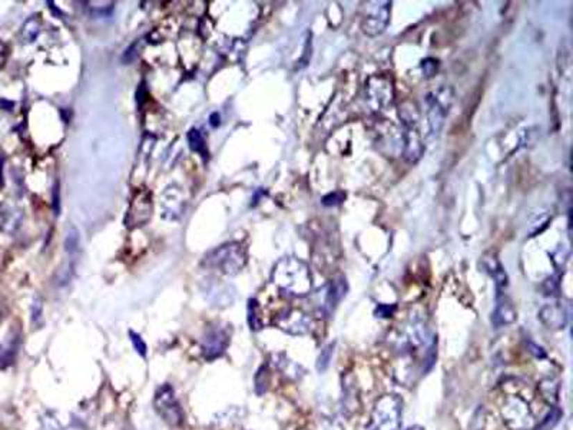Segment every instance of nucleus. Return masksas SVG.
Segmentation results:
<instances>
[{"instance_id": "5701e85b", "label": "nucleus", "mask_w": 573, "mask_h": 430, "mask_svg": "<svg viewBox=\"0 0 573 430\" xmlns=\"http://www.w3.org/2000/svg\"><path fill=\"white\" fill-rule=\"evenodd\" d=\"M188 142H190V148L194 152H198L199 155H206V145L198 129H191L188 132Z\"/></svg>"}, {"instance_id": "9d476101", "label": "nucleus", "mask_w": 573, "mask_h": 430, "mask_svg": "<svg viewBox=\"0 0 573 430\" xmlns=\"http://www.w3.org/2000/svg\"><path fill=\"white\" fill-rule=\"evenodd\" d=\"M152 210H153V204H152L151 192L148 190L136 191L131 201V206H129V210L125 218L126 227L128 229L142 227L144 224H147L151 220Z\"/></svg>"}, {"instance_id": "2eb2a0df", "label": "nucleus", "mask_w": 573, "mask_h": 430, "mask_svg": "<svg viewBox=\"0 0 573 430\" xmlns=\"http://www.w3.org/2000/svg\"><path fill=\"white\" fill-rule=\"evenodd\" d=\"M481 267H483L486 273L493 279L497 292H504V290H506L509 284V279H508L506 271H504V267L497 258V254L493 251L486 253L483 257H481Z\"/></svg>"}, {"instance_id": "a211bd4d", "label": "nucleus", "mask_w": 573, "mask_h": 430, "mask_svg": "<svg viewBox=\"0 0 573 430\" xmlns=\"http://www.w3.org/2000/svg\"><path fill=\"white\" fill-rule=\"evenodd\" d=\"M17 349H19V336L17 334L9 336L6 340L2 345H0V370L6 369L8 366H10L13 363L16 353H17Z\"/></svg>"}, {"instance_id": "1a4fd4ad", "label": "nucleus", "mask_w": 573, "mask_h": 430, "mask_svg": "<svg viewBox=\"0 0 573 430\" xmlns=\"http://www.w3.org/2000/svg\"><path fill=\"white\" fill-rule=\"evenodd\" d=\"M155 411L168 424L178 426L182 423V411L169 384L160 386L155 395Z\"/></svg>"}, {"instance_id": "2f4dec72", "label": "nucleus", "mask_w": 573, "mask_h": 430, "mask_svg": "<svg viewBox=\"0 0 573 430\" xmlns=\"http://www.w3.org/2000/svg\"><path fill=\"white\" fill-rule=\"evenodd\" d=\"M346 198V195H344L342 192H331V194H329V195H326L324 198H323V204L324 206H327V207H331V206H338V204Z\"/></svg>"}, {"instance_id": "7ed1b4c3", "label": "nucleus", "mask_w": 573, "mask_h": 430, "mask_svg": "<svg viewBox=\"0 0 573 430\" xmlns=\"http://www.w3.org/2000/svg\"><path fill=\"white\" fill-rule=\"evenodd\" d=\"M247 261L248 256L241 244L226 242L206 254L201 265L225 276H235L245 267Z\"/></svg>"}, {"instance_id": "6ab92c4d", "label": "nucleus", "mask_w": 573, "mask_h": 430, "mask_svg": "<svg viewBox=\"0 0 573 430\" xmlns=\"http://www.w3.org/2000/svg\"><path fill=\"white\" fill-rule=\"evenodd\" d=\"M538 389L540 392L542 399L549 403V404H555L558 400V393H559V384L555 379H543L539 384H538Z\"/></svg>"}, {"instance_id": "423d86ee", "label": "nucleus", "mask_w": 573, "mask_h": 430, "mask_svg": "<svg viewBox=\"0 0 573 430\" xmlns=\"http://www.w3.org/2000/svg\"><path fill=\"white\" fill-rule=\"evenodd\" d=\"M403 402L397 395L381 396L372 413V429L373 430H399L401 424Z\"/></svg>"}, {"instance_id": "4be33fe9", "label": "nucleus", "mask_w": 573, "mask_h": 430, "mask_svg": "<svg viewBox=\"0 0 573 430\" xmlns=\"http://www.w3.org/2000/svg\"><path fill=\"white\" fill-rule=\"evenodd\" d=\"M40 28H42V20L38 16L31 17L22 28V39L26 43L33 42L39 36Z\"/></svg>"}, {"instance_id": "c85d7f7f", "label": "nucleus", "mask_w": 573, "mask_h": 430, "mask_svg": "<svg viewBox=\"0 0 573 430\" xmlns=\"http://www.w3.org/2000/svg\"><path fill=\"white\" fill-rule=\"evenodd\" d=\"M315 430H344V429H342V426H341L337 420H334V419L321 417V419L317 422Z\"/></svg>"}, {"instance_id": "bb28decb", "label": "nucleus", "mask_w": 573, "mask_h": 430, "mask_svg": "<svg viewBox=\"0 0 573 430\" xmlns=\"http://www.w3.org/2000/svg\"><path fill=\"white\" fill-rule=\"evenodd\" d=\"M248 323L251 326L252 330H260L261 329V322L257 317V301L256 300H249L248 304Z\"/></svg>"}, {"instance_id": "ddd939ff", "label": "nucleus", "mask_w": 573, "mask_h": 430, "mask_svg": "<svg viewBox=\"0 0 573 430\" xmlns=\"http://www.w3.org/2000/svg\"><path fill=\"white\" fill-rule=\"evenodd\" d=\"M516 319H517V313H516V308L512 300L504 292H497V303L492 314L493 326L496 329L503 327V326H509L515 323Z\"/></svg>"}, {"instance_id": "20e7f679", "label": "nucleus", "mask_w": 573, "mask_h": 430, "mask_svg": "<svg viewBox=\"0 0 573 430\" xmlns=\"http://www.w3.org/2000/svg\"><path fill=\"white\" fill-rule=\"evenodd\" d=\"M500 415L503 423L510 430H535L536 419L527 403L522 396L509 395L503 399Z\"/></svg>"}, {"instance_id": "c9c22d12", "label": "nucleus", "mask_w": 573, "mask_h": 430, "mask_svg": "<svg viewBox=\"0 0 573 430\" xmlns=\"http://www.w3.org/2000/svg\"><path fill=\"white\" fill-rule=\"evenodd\" d=\"M6 311H8V308H6V306H5V303L0 300V320L3 319L5 317V314H6Z\"/></svg>"}, {"instance_id": "dca6fc26", "label": "nucleus", "mask_w": 573, "mask_h": 430, "mask_svg": "<svg viewBox=\"0 0 573 430\" xmlns=\"http://www.w3.org/2000/svg\"><path fill=\"white\" fill-rule=\"evenodd\" d=\"M347 291V283L342 277L333 280L326 288H324V299L323 303H319V307L323 311H333L334 307L340 303V300L346 296Z\"/></svg>"}, {"instance_id": "cd10ccee", "label": "nucleus", "mask_w": 573, "mask_h": 430, "mask_svg": "<svg viewBox=\"0 0 573 430\" xmlns=\"http://www.w3.org/2000/svg\"><path fill=\"white\" fill-rule=\"evenodd\" d=\"M129 337H131V343H132L133 349L136 350V353L141 354L142 357H145L147 356V345L141 338V336L133 333V331H129Z\"/></svg>"}, {"instance_id": "f704fd0d", "label": "nucleus", "mask_w": 573, "mask_h": 430, "mask_svg": "<svg viewBox=\"0 0 573 430\" xmlns=\"http://www.w3.org/2000/svg\"><path fill=\"white\" fill-rule=\"evenodd\" d=\"M3 185V156L0 154V187Z\"/></svg>"}, {"instance_id": "c756f323", "label": "nucleus", "mask_w": 573, "mask_h": 430, "mask_svg": "<svg viewBox=\"0 0 573 430\" xmlns=\"http://www.w3.org/2000/svg\"><path fill=\"white\" fill-rule=\"evenodd\" d=\"M438 67H439V62L433 58H427L422 62V69L426 78H431L433 75H435V72H438Z\"/></svg>"}, {"instance_id": "f03ea898", "label": "nucleus", "mask_w": 573, "mask_h": 430, "mask_svg": "<svg viewBox=\"0 0 573 430\" xmlns=\"http://www.w3.org/2000/svg\"><path fill=\"white\" fill-rule=\"evenodd\" d=\"M399 117L403 126V158L410 164H416L426 149L419 128V109L415 104L404 102L399 109Z\"/></svg>"}, {"instance_id": "72a5a7b5", "label": "nucleus", "mask_w": 573, "mask_h": 430, "mask_svg": "<svg viewBox=\"0 0 573 430\" xmlns=\"http://www.w3.org/2000/svg\"><path fill=\"white\" fill-rule=\"evenodd\" d=\"M5 59H6V47L2 42H0V67L3 66Z\"/></svg>"}, {"instance_id": "b1692460", "label": "nucleus", "mask_w": 573, "mask_h": 430, "mask_svg": "<svg viewBox=\"0 0 573 430\" xmlns=\"http://www.w3.org/2000/svg\"><path fill=\"white\" fill-rule=\"evenodd\" d=\"M333 353H334V346H333V345H329V346H326L323 350H321V353H319L318 358H317V370H318V372L323 373V372L327 370V367H329L330 363H331Z\"/></svg>"}, {"instance_id": "f257e3e1", "label": "nucleus", "mask_w": 573, "mask_h": 430, "mask_svg": "<svg viewBox=\"0 0 573 430\" xmlns=\"http://www.w3.org/2000/svg\"><path fill=\"white\" fill-rule=\"evenodd\" d=\"M271 281L290 297H306L313 288V276L308 265L295 257H284L275 264Z\"/></svg>"}, {"instance_id": "393cba45", "label": "nucleus", "mask_w": 573, "mask_h": 430, "mask_svg": "<svg viewBox=\"0 0 573 430\" xmlns=\"http://www.w3.org/2000/svg\"><path fill=\"white\" fill-rule=\"evenodd\" d=\"M40 430H63L60 422L51 412H44L40 416Z\"/></svg>"}, {"instance_id": "a878e982", "label": "nucleus", "mask_w": 573, "mask_h": 430, "mask_svg": "<svg viewBox=\"0 0 573 430\" xmlns=\"http://www.w3.org/2000/svg\"><path fill=\"white\" fill-rule=\"evenodd\" d=\"M79 248V234L75 229H71L65 237V250L67 254H75Z\"/></svg>"}, {"instance_id": "e433bc0d", "label": "nucleus", "mask_w": 573, "mask_h": 430, "mask_svg": "<svg viewBox=\"0 0 573 430\" xmlns=\"http://www.w3.org/2000/svg\"><path fill=\"white\" fill-rule=\"evenodd\" d=\"M211 125H213V126H218V125H219V115H218V114L211 115Z\"/></svg>"}, {"instance_id": "7c9ffc66", "label": "nucleus", "mask_w": 573, "mask_h": 430, "mask_svg": "<svg viewBox=\"0 0 573 430\" xmlns=\"http://www.w3.org/2000/svg\"><path fill=\"white\" fill-rule=\"evenodd\" d=\"M31 313H32V322L35 326H39L42 323V315H43V307L42 301L39 299H35L32 306H31Z\"/></svg>"}, {"instance_id": "aec40b11", "label": "nucleus", "mask_w": 573, "mask_h": 430, "mask_svg": "<svg viewBox=\"0 0 573 430\" xmlns=\"http://www.w3.org/2000/svg\"><path fill=\"white\" fill-rule=\"evenodd\" d=\"M275 365L277 367L288 377L291 379H298L303 374V369L298 366L294 361H291L288 357H285L284 354H277L275 356Z\"/></svg>"}, {"instance_id": "412c9836", "label": "nucleus", "mask_w": 573, "mask_h": 430, "mask_svg": "<svg viewBox=\"0 0 573 430\" xmlns=\"http://www.w3.org/2000/svg\"><path fill=\"white\" fill-rule=\"evenodd\" d=\"M19 213L9 208V207H0V229L5 231H12L19 225Z\"/></svg>"}, {"instance_id": "9b49d317", "label": "nucleus", "mask_w": 573, "mask_h": 430, "mask_svg": "<svg viewBox=\"0 0 573 430\" xmlns=\"http://www.w3.org/2000/svg\"><path fill=\"white\" fill-rule=\"evenodd\" d=\"M274 324L291 336H304L311 330L313 323L308 314L301 310L291 308L280 313L274 320Z\"/></svg>"}, {"instance_id": "f3484780", "label": "nucleus", "mask_w": 573, "mask_h": 430, "mask_svg": "<svg viewBox=\"0 0 573 430\" xmlns=\"http://www.w3.org/2000/svg\"><path fill=\"white\" fill-rule=\"evenodd\" d=\"M206 299L210 300L213 306L217 307H225L229 306L234 300V290L228 286H218V284H211L208 288L205 290Z\"/></svg>"}, {"instance_id": "4468645a", "label": "nucleus", "mask_w": 573, "mask_h": 430, "mask_svg": "<svg viewBox=\"0 0 573 430\" xmlns=\"http://www.w3.org/2000/svg\"><path fill=\"white\" fill-rule=\"evenodd\" d=\"M539 319L550 330H562L567 323V310L562 303L546 304L539 311Z\"/></svg>"}, {"instance_id": "0eeeda50", "label": "nucleus", "mask_w": 573, "mask_h": 430, "mask_svg": "<svg viewBox=\"0 0 573 430\" xmlns=\"http://www.w3.org/2000/svg\"><path fill=\"white\" fill-rule=\"evenodd\" d=\"M365 102L373 112L387 110L395 102V83L385 75H373L364 86Z\"/></svg>"}, {"instance_id": "f8f14e48", "label": "nucleus", "mask_w": 573, "mask_h": 430, "mask_svg": "<svg viewBox=\"0 0 573 430\" xmlns=\"http://www.w3.org/2000/svg\"><path fill=\"white\" fill-rule=\"evenodd\" d=\"M228 333L221 327H211L206 330L202 338V354L205 358L213 360L219 357L228 346Z\"/></svg>"}, {"instance_id": "6e6552de", "label": "nucleus", "mask_w": 573, "mask_h": 430, "mask_svg": "<svg viewBox=\"0 0 573 430\" xmlns=\"http://www.w3.org/2000/svg\"><path fill=\"white\" fill-rule=\"evenodd\" d=\"M390 15H392V3L390 2H369L364 8L361 17V31L367 36H379L381 35L388 24Z\"/></svg>"}, {"instance_id": "39448f33", "label": "nucleus", "mask_w": 573, "mask_h": 430, "mask_svg": "<svg viewBox=\"0 0 573 430\" xmlns=\"http://www.w3.org/2000/svg\"><path fill=\"white\" fill-rule=\"evenodd\" d=\"M453 99L454 92L450 86H440L438 90H433V92L426 95L424 102L427 108V121L433 137H438L440 133L453 105Z\"/></svg>"}, {"instance_id": "473e14b6", "label": "nucleus", "mask_w": 573, "mask_h": 430, "mask_svg": "<svg viewBox=\"0 0 573 430\" xmlns=\"http://www.w3.org/2000/svg\"><path fill=\"white\" fill-rule=\"evenodd\" d=\"M59 199H60V197H59V184H56L55 190H53V201H52V206H53V210H55L56 215L59 214V204H60Z\"/></svg>"}, {"instance_id": "4c0bfd02", "label": "nucleus", "mask_w": 573, "mask_h": 430, "mask_svg": "<svg viewBox=\"0 0 573 430\" xmlns=\"http://www.w3.org/2000/svg\"><path fill=\"white\" fill-rule=\"evenodd\" d=\"M406 430H424L422 426H411V427H408V429H406Z\"/></svg>"}]
</instances>
